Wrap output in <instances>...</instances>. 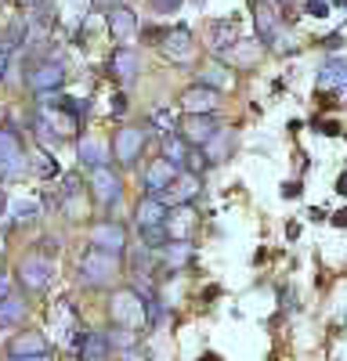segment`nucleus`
<instances>
[{
    "label": "nucleus",
    "instance_id": "13",
    "mask_svg": "<svg viewBox=\"0 0 347 361\" xmlns=\"http://www.w3.org/2000/svg\"><path fill=\"white\" fill-rule=\"evenodd\" d=\"M138 73H141L138 51H134V47H116L112 58H109V76L120 83V87H130V83L138 80Z\"/></svg>",
    "mask_w": 347,
    "mask_h": 361
},
{
    "label": "nucleus",
    "instance_id": "4",
    "mask_svg": "<svg viewBox=\"0 0 347 361\" xmlns=\"http://www.w3.org/2000/svg\"><path fill=\"white\" fill-rule=\"evenodd\" d=\"M66 83V66H62V58H37V62H29L25 66V87L33 90V94H44V90H62Z\"/></svg>",
    "mask_w": 347,
    "mask_h": 361
},
{
    "label": "nucleus",
    "instance_id": "51",
    "mask_svg": "<svg viewBox=\"0 0 347 361\" xmlns=\"http://www.w3.org/2000/svg\"><path fill=\"white\" fill-rule=\"evenodd\" d=\"M275 4H293V0H275Z\"/></svg>",
    "mask_w": 347,
    "mask_h": 361
},
{
    "label": "nucleus",
    "instance_id": "20",
    "mask_svg": "<svg viewBox=\"0 0 347 361\" xmlns=\"http://www.w3.org/2000/svg\"><path fill=\"white\" fill-rule=\"evenodd\" d=\"M318 90H343L347 87V58H326L315 73Z\"/></svg>",
    "mask_w": 347,
    "mask_h": 361
},
{
    "label": "nucleus",
    "instance_id": "43",
    "mask_svg": "<svg viewBox=\"0 0 347 361\" xmlns=\"http://www.w3.org/2000/svg\"><path fill=\"white\" fill-rule=\"evenodd\" d=\"M8 54H11V51L0 47V83H4V76H8Z\"/></svg>",
    "mask_w": 347,
    "mask_h": 361
},
{
    "label": "nucleus",
    "instance_id": "7",
    "mask_svg": "<svg viewBox=\"0 0 347 361\" xmlns=\"http://www.w3.org/2000/svg\"><path fill=\"white\" fill-rule=\"evenodd\" d=\"M87 188H91V199H95L102 209H109L112 202H120V195H123V177L116 173V166L98 163V166H91Z\"/></svg>",
    "mask_w": 347,
    "mask_h": 361
},
{
    "label": "nucleus",
    "instance_id": "39",
    "mask_svg": "<svg viewBox=\"0 0 347 361\" xmlns=\"http://www.w3.org/2000/svg\"><path fill=\"white\" fill-rule=\"evenodd\" d=\"M58 246H62V243H58V238H40V253H44V257H51V260H54Z\"/></svg>",
    "mask_w": 347,
    "mask_h": 361
},
{
    "label": "nucleus",
    "instance_id": "21",
    "mask_svg": "<svg viewBox=\"0 0 347 361\" xmlns=\"http://www.w3.org/2000/svg\"><path fill=\"white\" fill-rule=\"evenodd\" d=\"M166 202L159 199V195H149V192H145L141 195V202L134 206V224L138 228H152V224H163L166 221Z\"/></svg>",
    "mask_w": 347,
    "mask_h": 361
},
{
    "label": "nucleus",
    "instance_id": "38",
    "mask_svg": "<svg viewBox=\"0 0 347 361\" xmlns=\"http://www.w3.org/2000/svg\"><path fill=\"white\" fill-rule=\"evenodd\" d=\"M127 112V94H123V90H116V94H112V116H123Z\"/></svg>",
    "mask_w": 347,
    "mask_h": 361
},
{
    "label": "nucleus",
    "instance_id": "15",
    "mask_svg": "<svg viewBox=\"0 0 347 361\" xmlns=\"http://www.w3.org/2000/svg\"><path fill=\"white\" fill-rule=\"evenodd\" d=\"M159 264H163V271H185V267H192L195 264V246H192V238H170V243L159 250Z\"/></svg>",
    "mask_w": 347,
    "mask_h": 361
},
{
    "label": "nucleus",
    "instance_id": "19",
    "mask_svg": "<svg viewBox=\"0 0 347 361\" xmlns=\"http://www.w3.org/2000/svg\"><path fill=\"white\" fill-rule=\"evenodd\" d=\"M105 15H109V33H112L116 44H127V40L138 33V15H134L127 4H116V8H109Z\"/></svg>",
    "mask_w": 347,
    "mask_h": 361
},
{
    "label": "nucleus",
    "instance_id": "31",
    "mask_svg": "<svg viewBox=\"0 0 347 361\" xmlns=\"http://www.w3.org/2000/svg\"><path fill=\"white\" fill-rule=\"evenodd\" d=\"M76 195H80V173H66V177H62V192H58V206L66 209Z\"/></svg>",
    "mask_w": 347,
    "mask_h": 361
},
{
    "label": "nucleus",
    "instance_id": "6",
    "mask_svg": "<svg viewBox=\"0 0 347 361\" xmlns=\"http://www.w3.org/2000/svg\"><path fill=\"white\" fill-rule=\"evenodd\" d=\"M109 318L116 325H130V329H141L145 325V296L127 286V289H116L112 300H109Z\"/></svg>",
    "mask_w": 347,
    "mask_h": 361
},
{
    "label": "nucleus",
    "instance_id": "16",
    "mask_svg": "<svg viewBox=\"0 0 347 361\" xmlns=\"http://www.w3.org/2000/svg\"><path fill=\"white\" fill-rule=\"evenodd\" d=\"M199 185H202V177L199 173H192V170H181L178 177L170 180V185L159 192V199L166 202V206H178V202H192L195 195H199Z\"/></svg>",
    "mask_w": 347,
    "mask_h": 361
},
{
    "label": "nucleus",
    "instance_id": "26",
    "mask_svg": "<svg viewBox=\"0 0 347 361\" xmlns=\"http://www.w3.org/2000/svg\"><path fill=\"white\" fill-rule=\"evenodd\" d=\"M25 311H29V304L22 296H0V329H11V325H22L25 322Z\"/></svg>",
    "mask_w": 347,
    "mask_h": 361
},
{
    "label": "nucleus",
    "instance_id": "49",
    "mask_svg": "<svg viewBox=\"0 0 347 361\" xmlns=\"http://www.w3.org/2000/svg\"><path fill=\"white\" fill-rule=\"evenodd\" d=\"M4 206H8V195H4V188H0V214H4Z\"/></svg>",
    "mask_w": 347,
    "mask_h": 361
},
{
    "label": "nucleus",
    "instance_id": "30",
    "mask_svg": "<svg viewBox=\"0 0 347 361\" xmlns=\"http://www.w3.org/2000/svg\"><path fill=\"white\" fill-rule=\"evenodd\" d=\"M29 170H33L37 177H54L58 173V159L51 156V148H37V152H33V163H29Z\"/></svg>",
    "mask_w": 347,
    "mask_h": 361
},
{
    "label": "nucleus",
    "instance_id": "41",
    "mask_svg": "<svg viewBox=\"0 0 347 361\" xmlns=\"http://www.w3.org/2000/svg\"><path fill=\"white\" fill-rule=\"evenodd\" d=\"M11 293V275H8V267L0 264V296H8Z\"/></svg>",
    "mask_w": 347,
    "mask_h": 361
},
{
    "label": "nucleus",
    "instance_id": "11",
    "mask_svg": "<svg viewBox=\"0 0 347 361\" xmlns=\"http://www.w3.org/2000/svg\"><path fill=\"white\" fill-rule=\"evenodd\" d=\"M87 243H91L95 250L123 257L127 253V228L116 224V221H98V224H91V231H87Z\"/></svg>",
    "mask_w": 347,
    "mask_h": 361
},
{
    "label": "nucleus",
    "instance_id": "44",
    "mask_svg": "<svg viewBox=\"0 0 347 361\" xmlns=\"http://www.w3.org/2000/svg\"><path fill=\"white\" fill-rule=\"evenodd\" d=\"M91 4H95L98 11H109V8H116V4H123V0H91Z\"/></svg>",
    "mask_w": 347,
    "mask_h": 361
},
{
    "label": "nucleus",
    "instance_id": "29",
    "mask_svg": "<svg viewBox=\"0 0 347 361\" xmlns=\"http://www.w3.org/2000/svg\"><path fill=\"white\" fill-rule=\"evenodd\" d=\"M199 83H207V87H217V90H224L228 83H231V73H228V66L221 62V58H214V66H207L199 73Z\"/></svg>",
    "mask_w": 347,
    "mask_h": 361
},
{
    "label": "nucleus",
    "instance_id": "14",
    "mask_svg": "<svg viewBox=\"0 0 347 361\" xmlns=\"http://www.w3.org/2000/svg\"><path fill=\"white\" fill-rule=\"evenodd\" d=\"M178 105H181V112H217L221 109V90L207 87V83H192L178 98Z\"/></svg>",
    "mask_w": 347,
    "mask_h": 361
},
{
    "label": "nucleus",
    "instance_id": "3",
    "mask_svg": "<svg viewBox=\"0 0 347 361\" xmlns=\"http://www.w3.org/2000/svg\"><path fill=\"white\" fill-rule=\"evenodd\" d=\"M253 22H257V37H260V44H268V47L279 51V54H293V51H297L293 37H286L282 18L272 11V4H257Z\"/></svg>",
    "mask_w": 347,
    "mask_h": 361
},
{
    "label": "nucleus",
    "instance_id": "27",
    "mask_svg": "<svg viewBox=\"0 0 347 361\" xmlns=\"http://www.w3.org/2000/svg\"><path fill=\"white\" fill-rule=\"evenodd\" d=\"M109 145H102V141H80V166H98V163H109Z\"/></svg>",
    "mask_w": 347,
    "mask_h": 361
},
{
    "label": "nucleus",
    "instance_id": "9",
    "mask_svg": "<svg viewBox=\"0 0 347 361\" xmlns=\"http://www.w3.org/2000/svg\"><path fill=\"white\" fill-rule=\"evenodd\" d=\"M159 51L170 58L174 66H192V62H195V37H192V29H188V25L166 29V37H163Z\"/></svg>",
    "mask_w": 347,
    "mask_h": 361
},
{
    "label": "nucleus",
    "instance_id": "37",
    "mask_svg": "<svg viewBox=\"0 0 347 361\" xmlns=\"http://www.w3.org/2000/svg\"><path fill=\"white\" fill-rule=\"evenodd\" d=\"M149 4H152L156 11H163V15H166V11H178V8L185 4V0H149Z\"/></svg>",
    "mask_w": 347,
    "mask_h": 361
},
{
    "label": "nucleus",
    "instance_id": "47",
    "mask_svg": "<svg viewBox=\"0 0 347 361\" xmlns=\"http://www.w3.org/2000/svg\"><path fill=\"white\" fill-rule=\"evenodd\" d=\"M308 217H311V221H326L329 214H326V209H318V206H315V209H308Z\"/></svg>",
    "mask_w": 347,
    "mask_h": 361
},
{
    "label": "nucleus",
    "instance_id": "36",
    "mask_svg": "<svg viewBox=\"0 0 347 361\" xmlns=\"http://www.w3.org/2000/svg\"><path fill=\"white\" fill-rule=\"evenodd\" d=\"M300 195H304L300 180H286V185H282V199H300Z\"/></svg>",
    "mask_w": 347,
    "mask_h": 361
},
{
    "label": "nucleus",
    "instance_id": "33",
    "mask_svg": "<svg viewBox=\"0 0 347 361\" xmlns=\"http://www.w3.org/2000/svg\"><path fill=\"white\" fill-rule=\"evenodd\" d=\"M138 33H141V40H145V44L159 47V44H163V37H166V25H138Z\"/></svg>",
    "mask_w": 347,
    "mask_h": 361
},
{
    "label": "nucleus",
    "instance_id": "50",
    "mask_svg": "<svg viewBox=\"0 0 347 361\" xmlns=\"http://www.w3.org/2000/svg\"><path fill=\"white\" fill-rule=\"evenodd\" d=\"M333 4H340V8H347V0H333Z\"/></svg>",
    "mask_w": 347,
    "mask_h": 361
},
{
    "label": "nucleus",
    "instance_id": "28",
    "mask_svg": "<svg viewBox=\"0 0 347 361\" xmlns=\"http://www.w3.org/2000/svg\"><path fill=\"white\" fill-rule=\"evenodd\" d=\"M105 336H109L112 350H134L138 347V333H134L130 325H116L112 322V329H105Z\"/></svg>",
    "mask_w": 347,
    "mask_h": 361
},
{
    "label": "nucleus",
    "instance_id": "24",
    "mask_svg": "<svg viewBox=\"0 0 347 361\" xmlns=\"http://www.w3.org/2000/svg\"><path fill=\"white\" fill-rule=\"evenodd\" d=\"M76 350H80L83 361H102V357L112 354V343H109V336H105V329H95V333L83 336V343H80Z\"/></svg>",
    "mask_w": 347,
    "mask_h": 361
},
{
    "label": "nucleus",
    "instance_id": "10",
    "mask_svg": "<svg viewBox=\"0 0 347 361\" xmlns=\"http://www.w3.org/2000/svg\"><path fill=\"white\" fill-rule=\"evenodd\" d=\"M178 134H181L192 148H202V145L217 134V112H185V119L178 123Z\"/></svg>",
    "mask_w": 347,
    "mask_h": 361
},
{
    "label": "nucleus",
    "instance_id": "12",
    "mask_svg": "<svg viewBox=\"0 0 347 361\" xmlns=\"http://www.w3.org/2000/svg\"><path fill=\"white\" fill-rule=\"evenodd\" d=\"M210 54L214 58H221V62H228L231 58V51H236V44H239V22L236 18H217V22H210Z\"/></svg>",
    "mask_w": 347,
    "mask_h": 361
},
{
    "label": "nucleus",
    "instance_id": "48",
    "mask_svg": "<svg viewBox=\"0 0 347 361\" xmlns=\"http://www.w3.org/2000/svg\"><path fill=\"white\" fill-rule=\"evenodd\" d=\"M18 8H33V4H40V0H15Z\"/></svg>",
    "mask_w": 347,
    "mask_h": 361
},
{
    "label": "nucleus",
    "instance_id": "35",
    "mask_svg": "<svg viewBox=\"0 0 347 361\" xmlns=\"http://www.w3.org/2000/svg\"><path fill=\"white\" fill-rule=\"evenodd\" d=\"M149 119H152L156 127H163V130H174V112H170V109H156Z\"/></svg>",
    "mask_w": 347,
    "mask_h": 361
},
{
    "label": "nucleus",
    "instance_id": "17",
    "mask_svg": "<svg viewBox=\"0 0 347 361\" xmlns=\"http://www.w3.org/2000/svg\"><path fill=\"white\" fill-rule=\"evenodd\" d=\"M51 354V343H47V336L44 333H18L11 343H8V357H15V361H25V357H47Z\"/></svg>",
    "mask_w": 347,
    "mask_h": 361
},
{
    "label": "nucleus",
    "instance_id": "32",
    "mask_svg": "<svg viewBox=\"0 0 347 361\" xmlns=\"http://www.w3.org/2000/svg\"><path fill=\"white\" fill-rule=\"evenodd\" d=\"M37 202H15V209H11V221L15 224H29V221H37Z\"/></svg>",
    "mask_w": 347,
    "mask_h": 361
},
{
    "label": "nucleus",
    "instance_id": "1",
    "mask_svg": "<svg viewBox=\"0 0 347 361\" xmlns=\"http://www.w3.org/2000/svg\"><path fill=\"white\" fill-rule=\"evenodd\" d=\"M120 275H123L120 257L105 253V250H95V246L87 250L80 257V264H76V279L87 289H109V286H116V279H120Z\"/></svg>",
    "mask_w": 347,
    "mask_h": 361
},
{
    "label": "nucleus",
    "instance_id": "5",
    "mask_svg": "<svg viewBox=\"0 0 347 361\" xmlns=\"http://www.w3.org/2000/svg\"><path fill=\"white\" fill-rule=\"evenodd\" d=\"M29 170V156L15 127H0V180H15Z\"/></svg>",
    "mask_w": 347,
    "mask_h": 361
},
{
    "label": "nucleus",
    "instance_id": "18",
    "mask_svg": "<svg viewBox=\"0 0 347 361\" xmlns=\"http://www.w3.org/2000/svg\"><path fill=\"white\" fill-rule=\"evenodd\" d=\"M178 173H181L178 166H174L170 159H163V156H159V159H152V166H149V170L141 173V188L149 192V195H159V192H163V188L170 185V180L178 177Z\"/></svg>",
    "mask_w": 347,
    "mask_h": 361
},
{
    "label": "nucleus",
    "instance_id": "25",
    "mask_svg": "<svg viewBox=\"0 0 347 361\" xmlns=\"http://www.w3.org/2000/svg\"><path fill=\"white\" fill-rule=\"evenodd\" d=\"M188 152H192V145H188V141L178 134V130H166V134H163V159H170L178 170H185Z\"/></svg>",
    "mask_w": 347,
    "mask_h": 361
},
{
    "label": "nucleus",
    "instance_id": "40",
    "mask_svg": "<svg viewBox=\"0 0 347 361\" xmlns=\"http://www.w3.org/2000/svg\"><path fill=\"white\" fill-rule=\"evenodd\" d=\"M318 44H322L326 51H340V47H343V37H340V33H329L326 40H318Z\"/></svg>",
    "mask_w": 347,
    "mask_h": 361
},
{
    "label": "nucleus",
    "instance_id": "8",
    "mask_svg": "<svg viewBox=\"0 0 347 361\" xmlns=\"http://www.w3.org/2000/svg\"><path fill=\"white\" fill-rule=\"evenodd\" d=\"M51 275H54V264L51 257L44 253H29L22 264H18V282L25 293H44L51 286Z\"/></svg>",
    "mask_w": 347,
    "mask_h": 361
},
{
    "label": "nucleus",
    "instance_id": "2",
    "mask_svg": "<svg viewBox=\"0 0 347 361\" xmlns=\"http://www.w3.org/2000/svg\"><path fill=\"white\" fill-rule=\"evenodd\" d=\"M145 145H149V127L127 123V127H120L112 134V159L120 163L123 170H134L138 159L145 156Z\"/></svg>",
    "mask_w": 347,
    "mask_h": 361
},
{
    "label": "nucleus",
    "instance_id": "42",
    "mask_svg": "<svg viewBox=\"0 0 347 361\" xmlns=\"http://www.w3.org/2000/svg\"><path fill=\"white\" fill-rule=\"evenodd\" d=\"M329 221H333V228H347V206L336 209V214H329Z\"/></svg>",
    "mask_w": 347,
    "mask_h": 361
},
{
    "label": "nucleus",
    "instance_id": "23",
    "mask_svg": "<svg viewBox=\"0 0 347 361\" xmlns=\"http://www.w3.org/2000/svg\"><path fill=\"white\" fill-rule=\"evenodd\" d=\"M231 148H236V134L217 127V134L202 145V159H207V166H217V163H224L231 156Z\"/></svg>",
    "mask_w": 347,
    "mask_h": 361
},
{
    "label": "nucleus",
    "instance_id": "22",
    "mask_svg": "<svg viewBox=\"0 0 347 361\" xmlns=\"http://www.w3.org/2000/svg\"><path fill=\"white\" fill-rule=\"evenodd\" d=\"M166 231H170V238H192V231H195V214H192V206L188 202H178L174 209H166Z\"/></svg>",
    "mask_w": 347,
    "mask_h": 361
},
{
    "label": "nucleus",
    "instance_id": "45",
    "mask_svg": "<svg viewBox=\"0 0 347 361\" xmlns=\"http://www.w3.org/2000/svg\"><path fill=\"white\" fill-rule=\"evenodd\" d=\"M318 130H322V134H340V127L333 123V119H322V123H318Z\"/></svg>",
    "mask_w": 347,
    "mask_h": 361
},
{
    "label": "nucleus",
    "instance_id": "34",
    "mask_svg": "<svg viewBox=\"0 0 347 361\" xmlns=\"http://www.w3.org/2000/svg\"><path fill=\"white\" fill-rule=\"evenodd\" d=\"M304 11L311 18H326L329 15V0H304Z\"/></svg>",
    "mask_w": 347,
    "mask_h": 361
},
{
    "label": "nucleus",
    "instance_id": "46",
    "mask_svg": "<svg viewBox=\"0 0 347 361\" xmlns=\"http://www.w3.org/2000/svg\"><path fill=\"white\" fill-rule=\"evenodd\" d=\"M333 192H336V195H347V170L336 177V188H333Z\"/></svg>",
    "mask_w": 347,
    "mask_h": 361
}]
</instances>
